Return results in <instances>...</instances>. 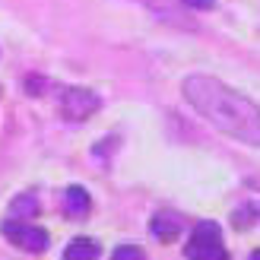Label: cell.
<instances>
[{"label":"cell","mask_w":260,"mask_h":260,"mask_svg":"<svg viewBox=\"0 0 260 260\" xmlns=\"http://www.w3.org/2000/svg\"><path fill=\"white\" fill-rule=\"evenodd\" d=\"M181 95L219 134L238 140L244 146H260V105H254L238 89L225 86L216 76L193 73L181 83Z\"/></svg>","instance_id":"1"},{"label":"cell","mask_w":260,"mask_h":260,"mask_svg":"<svg viewBox=\"0 0 260 260\" xmlns=\"http://www.w3.org/2000/svg\"><path fill=\"white\" fill-rule=\"evenodd\" d=\"M184 257L187 260H232L225 244H222V229H219L213 219L197 222L187 244H184Z\"/></svg>","instance_id":"2"},{"label":"cell","mask_w":260,"mask_h":260,"mask_svg":"<svg viewBox=\"0 0 260 260\" xmlns=\"http://www.w3.org/2000/svg\"><path fill=\"white\" fill-rule=\"evenodd\" d=\"M4 235L16 244V248L32 251V254H42L48 244H51V238H48L45 229L29 225V222H19V219H7V222H4Z\"/></svg>","instance_id":"3"},{"label":"cell","mask_w":260,"mask_h":260,"mask_svg":"<svg viewBox=\"0 0 260 260\" xmlns=\"http://www.w3.org/2000/svg\"><path fill=\"white\" fill-rule=\"evenodd\" d=\"M102 108V99L92 89H67L60 95V114L67 121H86Z\"/></svg>","instance_id":"4"},{"label":"cell","mask_w":260,"mask_h":260,"mask_svg":"<svg viewBox=\"0 0 260 260\" xmlns=\"http://www.w3.org/2000/svg\"><path fill=\"white\" fill-rule=\"evenodd\" d=\"M181 229H184V222H181V216H178V213H168V210L155 213V216L149 219V232H152V238H159L162 244L175 241V238L181 235Z\"/></svg>","instance_id":"5"},{"label":"cell","mask_w":260,"mask_h":260,"mask_svg":"<svg viewBox=\"0 0 260 260\" xmlns=\"http://www.w3.org/2000/svg\"><path fill=\"white\" fill-rule=\"evenodd\" d=\"M63 210L70 216H76V219H83L89 210H92V200H89L86 187H67V193H63Z\"/></svg>","instance_id":"6"},{"label":"cell","mask_w":260,"mask_h":260,"mask_svg":"<svg viewBox=\"0 0 260 260\" xmlns=\"http://www.w3.org/2000/svg\"><path fill=\"white\" fill-rule=\"evenodd\" d=\"M63 260H99V244L92 238H73L63 251Z\"/></svg>","instance_id":"7"},{"label":"cell","mask_w":260,"mask_h":260,"mask_svg":"<svg viewBox=\"0 0 260 260\" xmlns=\"http://www.w3.org/2000/svg\"><path fill=\"white\" fill-rule=\"evenodd\" d=\"M19 213H25V216H35V213H38V200L32 197V193H19V197L13 200V206H10V219H16Z\"/></svg>","instance_id":"8"},{"label":"cell","mask_w":260,"mask_h":260,"mask_svg":"<svg viewBox=\"0 0 260 260\" xmlns=\"http://www.w3.org/2000/svg\"><path fill=\"white\" fill-rule=\"evenodd\" d=\"M111 260H146V257H143V251L137 244H121V248L111 254Z\"/></svg>","instance_id":"9"},{"label":"cell","mask_w":260,"mask_h":260,"mask_svg":"<svg viewBox=\"0 0 260 260\" xmlns=\"http://www.w3.org/2000/svg\"><path fill=\"white\" fill-rule=\"evenodd\" d=\"M184 4H190L193 10H213V7H216V0H184Z\"/></svg>","instance_id":"10"},{"label":"cell","mask_w":260,"mask_h":260,"mask_svg":"<svg viewBox=\"0 0 260 260\" xmlns=\"http://www.w3.org/2000/svg\"><path fill=\"white\" fill-rule=\"evenodd\" d=\"M251 260H260V251H254V254H251Z\"/></svg>","instance_id":"11"}]
</instances>
